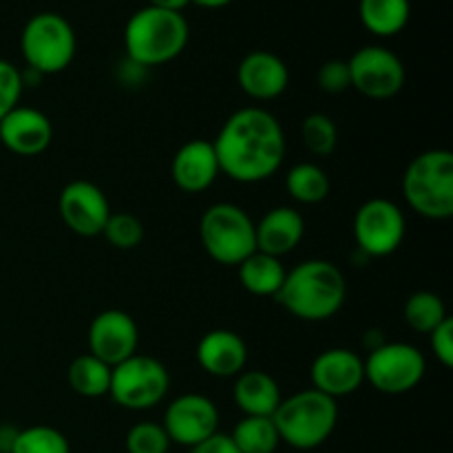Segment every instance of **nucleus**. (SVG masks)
I'll list each match as a JSON object with an SVG mask.
<instances>
[{"instance_id": "obj_26", "label": "nucleus", "mask_w": 453, "mask_h": 453, "mask_svg": "<svg viewBox=\"0 0 453 453\" xmlns=\"http://www.w3.org/2000/svg\"><path fill=\"white\" fill-rule=\"evenodd\" d=\"M228 436L242 453H274L281 447L270 416H243Z\"/></svg>"}, {"instance_id": "obj_27", "label": "nucleus", "mask_w": 453, "mask_h": 453, "mask_svg": "<svg viewBox=\"0 0 453 453\" xmlns=\"http://www.w3.org/2000/svg\"><path fill=\"white\" fill-rule=\"evenodd\" d=\"M403 317H405V323L411 330L418 332V334H429L445 319H449V312H447V305L441 295L432 290H418L405 301Z\"/></svg>"}, {"instance_id": "obj_2", "label": "nucleus", "mask_w": 453, "mask_h": 453, "mask_svg": "<svg viewBox=\"0 0 453 453\" xmlns=\"http://www.w3.org/2000/svg\"><path fill=\"white\" fill-rule=\"evenodd\" d=\"M274 301L290 317L305 323L334 319L348 301V281L336 264L327 259H308L288 270Z\"/></svg>"}, {"instance_id": "obj_8", "label": "nucleus", "mask_w": 453, "mask_h": 453, "mask_svg": "<svg viewBox=\"0 0 453 453\" xmlns=\"http://www.w3.org/2000/svg\"><path fill=\"white\" fill-rule=\"evenodd\" d=\"M171 392V374L159 358L133 354L111 372L109 396L122 410L146 411L166 401Z\"/></svg>"}, {"instance_id": "obj_12", "label": "nucleus", "mask_w": 453, "mask_h": 453, "mask_svg": "<svg viewBox=\"0 0 453 453\" xmlns=\"http://www.w3.org/2000/svg\"><path fill=\"white\" fill-rule=\"evenodd\" d=\"M162 427L166 429L173 445L190 449L219 432V410L215 401L203 394H181L166 405Z\"/></svg>"}, {"instance_id": "obj_11", "label": "nucleus", "mask_w": 453, "mask_h": 453, "mask_svg": "<svg viewBox=\"0 0 453 453\" xmlns=\"http://www.w3.org/2000/svg\"><path fill=\"white\" fill-rule=\"evenodd\" d=\"M349 84L370 100H392L407 80L405 62L383 44H365L348 60Z\"/></svg>"}, {"instance_id": "obj_10", "label": "nucleus", "mask_w": 453, "mask_h": 453, "mask_svg": "<svg viewBox=\"0 0 453 453\" xmlns=\"http://www.w3.org/2000/svg\"><path fill=\"white\" fill-rule=\"evenodd\" d=\"M352 233L357 250L365 259H385L405 242V212L392 199L372 197L354 212Z\"/></svg>"}, {"instance_id": "obj_22", "label": "nucleus", "mask_w": 453, "mask_h": 453, "mask_svg": "<svg viewBox=\"0 0 453 453\" xmlns=\"http://www.w3.org/2000/svg\"><path fill=\"white\" fill-rule=\"evenodd\" d=\"M286 273L288 270L283 268L281 259L259 250L252 252L237 265V277L243 290L252 296H270V299H274L279 288L283 286Z\"/></svg>"}, {"instance_id": "obj_30", "label": "nucleus", "mask_w": 453, "mask_h": 453, "mask_svg": "<svg viewBox=\"0 0 453 453\" xmlns=\"http://www.w3.org/2000/svg\"><path fill=\"white\" fill-rule=\"evenodd\" d=\"M102 237L118 250H135L144 242V224L131 212H111Z\"/></svg>"}, {"instance_id": "obj_24", "label": "nucleus", "mask_w": 453, "mask_h": 453, "mask_svg": "<svg viewBox=\"0 0 453 453\" xmlns=\"http://www.w3.org/2000/svg\"><path fill=\"white\" fill-rule=\"evenodd\" d=\"M283 186H286L288 197L292 202L301 203V206H317V203L326 202L332 190V181L327 173L314 162L295 164L288 171Z\"/></svg>"}, {"instance_id": "obj_29", "label": "nucleus", "mask_w": 453, "mask_h": 453, "mask_svg": "<svg viewBox=\"0 0 453 453\" xmlns=\"http://www.w3.org/2000/svg\"><path fill=\"white\" fill-rule=\"evenodd\" d=\"M12 453H71L69 438L51 425H31L18 432Z\"/></svg>"}, {"instance_id": "obj_31", "label": "nucleus", "mask_w": 453, "mask_h": 453, "mask_svg": "<svg viewBox=\"0 0 453 453\" xmlns=\"http://www.w3.org/2000/svg\"><path fill=\"white\" fill-rule=\"evenodd\" d=\"M171 445L166 429L162 427V423H153V420L135 423L124 438L127 453H168Z\"/></svg>"}, {"instance_id": "obj_36", "label": "nucleus", "mask_w": 453, "mask_h": 453, "mask_svg": "<svg viewBox=\"0 0 453 453\" xmlns=\"http://www.w3.org/2000/svg\"><path fill=\"white\" fill-rule=\"evenodd\" d=\"M18 432L20 429L12 427V425H0V453H12Z\"/></svg>"}, {"instance_id": "obj_39", "label": "nucleus", "mask_w": 453, "mask_h": 453, "mask_svg": "<svg viewBox=\"0 0 453 453\" xmlns=\"http://www.w3.org/2000/svg\"><path fill=\"white\" fill-rule=\"evenodd\" d=\"M190 3L203 9H221V7H228V4L234 3V0H190Z\"/></svg>"}, {"instance_id": "obj_38", "label": "nucleus", "mask_w": 453, "mask_h": 453, "mask_svg": "<svg viewBox=\"0 0 453 453\" xmlns=\"http://www.w3.org/2000/svg\"><path fill=\"white\" fill-rule=\"evenodd\" d=\"M383 343H385V332L380 330H370L365 336H363V345L367 348V352H372V349H376Z\"/></svg>"}, {"instance_id": "obj_6", "label": "nucleus", "mask_w": 453, "mask_h": 453, "mask_svg": "<svg viewBox=\"0 0 453 453\" xmlns=\"http://www.w3.org/2000/svg\"><path fill=\"white\" fill-rule=\"evenodd\" d=\"M199 242L215 264L237 268L257 250L255 219L233 202H217L199 219Z\"/></svg>"}, {"instance_id": "obj_1", "label": "nucleus", "mask_w": 453, "mask_h": 453, "mask_svg": "<svg viewBox=\"0 0 453 453\" xmlns=\"http://www.w3.org/2000/svg\"><path fill=\"white\" fill-rule=\"evenodd\" d=\"M221 175L237 184H259L277 175L286 159V133L277 115L261 106L234 111L212 140Z\"/></svg>"}, {"instance_id": "obj_17", "label": "nucleus", "mask_w": 453, "mask_h": 453, "mask_svg": "<svg viewBox=\"0 0 453 453\" xmlns=\"http://www.w3.org/2000/svg\"><path fill=\"white\" fill-rule=\"evenodd\" d=\"M237 84L250 100H277L290 87V69L277 53L257 49L246 53L239 62Z\"/></svg>"}, {"instance_id": "obj_4", "label": "nucleus", "mask_w": 453, "mask_h": 453, "mask_svg": "<svg viewBox=\"0 0 453 453\" xmlns=\"http://www.w3.org/2000/svg\"><path fill=\"white\" fill-rule=\"evenodd\" d=\"M281 445L312 451L326 445L339 425V403L314 388L281 398L273 414Z\"/></svg>"}, {"instance_id": "obj_35", "label": "nucleus", "mask_w": 453, "mask_h": 453, "mask_svg": "<svg viewBox=\"0 0 453 453\" xmlns=\"http://www.w3.org/2000/svg\"><path fill=\"white\" fill-rule=\"evenodd\" d=\"M188 453H242L234 447V442L230 441L228 434L217 432L215 436H211L208 441L199 442V445L190 447Z\"/></svg>"}, {"instance_id": "obj_37", "label": "nucleus", "mask_w": 453, "mask_h": 453, "mask_svg": "<svg viewBox=\"0 0 453 453\" xmlns=\"http://www.w3.org/2000/svg\"><path fill=\"white\" fill-rule=\"evenodd\" d=\"M150 7L166 9V12H180L184 13V9L188 7L190 0H149Z\"/></svg>"}, {"instance_id": "obj_34", "label": "nucleus", "mask_w": 453, "mask_h": 453, "mask_svg": "<svg viewBox=\"0 0 453 453\" xmlns=\"http://www.w3.org/2000/svg\"><path fill=\"white\" fill-rule=\"evenodd\" d=\"M429 348H432L434 357L441 363L445 370L453 367V321L451 317L445 319L436 330L429 332Z\"/></svg>"}, {"instance_id": "obj_7", "label": "nucleus", "mask_w": 453, "mask_h": 453, "mask_svg": "<svg viewBox=\"0 0 453 453\" xmlns=\"http://www.w3.org/2000/svg\"><path fill=\"white\" fill-rule=\"evenodd\" d=\"M78 51V38L65 16L40 12L25 22L20 34V53L27 69L42 78L69 69Z\"/></svg>"}, {"instance_id": "obj_32", "label": "nucleus", "mask_w": 453, "mask_h": 453, "mask_svg": "<svg viewBox=\"0 0 453 453\" xmlns=\"http://www.w3.org/2000/svg\"><path fill=\"white\" fill-rule=\"evenodd\" d=\"M22 91H25L22 71L9 60L0 58V119L20 104Z\"/></svg>"}, {"instance_id": "obj_28", "label": "nucleus", "mask_w": 453, "mask_h": 453, "mask_svg": "<svg viewBox=\"0 0 453 453\" xmlns=\"http://www.w3.org/2000/svg\"><path fill=\"white\" fill-rule=\"evenodd\" d=\"M303 146L317 157H330L339 146V128L326 113H310L301 122Z\"/></svg>"}, {"instance_id": "obj_18", "label": "nucleus", "mask_w": 453, "mask_h": 453, "mask_svg": "<svg viewBox=\"0 0 453 453\" xmlns=\"http://www.w3.org/2000/svg\"><path fill=\"white\" fill-rule=\"evenodd\" d=\"M221 175L215 146L206 140H190L177 149L171 162V177L180 190L188 195L203 193Z\"/></svg>"}, {"instance_id": "obj_15", "label": "nucleus", "mask_w": 453, "mask_h": 453, "mask_svg": "<svg viewBox=\"0 0 453 453\" xmlns=\"http://www.w3.org/2000/svg\"><path fill=\"white\" fill-rule=\"evenodd\" d=\"M310 380L317 392L339 398L352 396L365 383V363L363 357L348 348H330L317 354L310 365Z\"/></svg>"}, {"instance_id": "obj_21", "label": "nucleus", "mask_w": 453, "mask_h": 453, "mask_svg": "<svg viewBox=\"0 0 453 453\" xmlns=\"http://www.w3.org/2000/svg\"><path fill=\"white\" fill-rule=\"evenodd\" d=\"M283 394L277 379L264 370H243L234 376L233 401L243 416H270L277 411Z\"/></svg>"}, {"instance_id": "obj_19", "label": "nucleus", "mask_w": 453, "mask_h": 453, "mask_svg": "<svg viewBox=\"0 0 453 453\" xmlns=\"http://www.w3.org/2000/svg\"><path fill=\"white\" fill-rule=\"evenodd\" d=\"M197 365L215 379H234L248 365V345L233 330H211L199 339L195 349Z\"/></svg>"}, {"instance_id": "obj_33", "label": "nucleus", "mask_w": 453, "mask_h": 453, "mask_svg": "<svg viewBox=\"0 0 453 453\" xmlns=\"http://www.w3.org/2000/svg\"><path fill=\"white\" fill-rule=\"evenodd\" d=\"M317 84L323 93H327V96H339V93H345L348 88H352V84H349L348 60L334 58V60L323 62V65L319 66Z\"/></svg>"}, {"instance_id": "obj_13", "label": "nucleus", "mask_w": 453, "mask_h": 453, "mask_svg": "<svg viewBox=\"0 0 453 453\" xmlns=\"http://www.w3.org/2000/svg\"><path fill=\"white\" fill-rule=\"evenodd\" d=\"M111 212L104 190L88 180L69 181L58 195V215L78 237H100Z\"/></svg>"}, {"instance_id": "obj_14", "label": "nucleus", "mask_w": 453, "mask_h": 453, "mask_svg": "<svg viewBox=\"0 0 453 453\" xmlns=\"http://www.w3.org/2000/svg\"><path fill=\"white\" fill-rule=\"evenodd\" d=\"M88 354L115 367L137 354L140 348V327L135 319L118 308L102 310L88 323L87 332Z\"/></svg>"}, {"instance_id": "obj_23", "label": "nucleus", "mask_w": 453, "mask_h": 453, "mask_svg": "<svg viewBox=\"0 0 453 453\" xmlns=\"http://www.w3.org/2000/svg\"><path fill=\"white\" fill-rule=\"evenodd\" d=\"M411 16L410 0H358L361 25L376 38L401 34Z\"/></svg>"}, {"instance_id": "obj_5", "label": "nucleus", "mask_w": 453, "mask_h": 453, "mask_svg": "<svg viewBox=\"0 0 453 453\" xmlns=\"http://www.w3.org/2000/svg\"><path fill=\"white\" fill-rule=\"evenodd\" d=\"M403 197L420 217L445 221L453 217V153L429 149L416 155L403 175Z\"/></svg>"}, {"instance_id": "obj_9", "label": "nucleus", "mask_w": 453, "mask_h": 453, "mask_svg": "<svg viewBox=\"0 0 453 453\" xmlns=\"http://www.w3.org/2000/svg\"><path fill=\"white\" fill-rule=\"evenodd\" d=\"M365 383L376 392L388 396L414 392L427 374V358L416 345L403 341H385L376 349L367 352Z\"/></svg>"}, {"instance_id": "obj_20", "label": "nucleus", "mask_w": 453, "mask_h": 453, "mask_svg": "<svg viewBox=\"0 0 453 453\" xmlns=\"http://www.w3.org/2000/svg\"><path fill=\"white\" fill-rule=\"evenodd\" d=\"M257 250L277 259L290 255L305 237V219L295 206H274L255 221Z\"/></svg>"}, {"instance_id": "obj_16", "label": "nucleus", "mask_w": 453, "mask_h": 453, "mask_svg": "<svg viewBox=\"0 0 453 453\" xmlns=\"http://www.w3.org/2000/svg\"><path fill=\"white\" fill-rule=\"evenodd\" d=\"M53 142V124L47 113L18 104L0 119V144L20 157L42 155Z\"/></svg>"}, {"instance_id": "obj_25", "label": "nucleus", "mask_w": 453, "mask_h": 453, "mask_svg": "<svg viewBox=\"0 0 453 453\" xmlns=\"http://www.w3.org/2000/svg\"><path fill=\"white\" fill-rule=\"evenodd\" d=\"M111 372H113V367L102 363L93 354L84 352L71 361L69 370H66V380L78 396L102 398L109 396Z\"/></svg>"}, {"instance_id": "obj_3", "label": "nucleus", "mask_w": 453, "mask_h": 453, "mask_svg": "<svg viewBox=\"0 0 453 453\" xmlns=\"http://www.w3.org/2000/svg\"><path fill=\"white\" fill-rule=\"evenodd\" d=\"M190 40V27L184 13L166 9H137L124 27V51L131 65L155 69L184 53Z\"/></svg>"}]
</instances>
